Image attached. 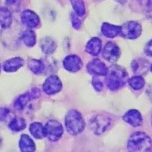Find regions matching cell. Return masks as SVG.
Listing matches in <instances>:
<instances>
[{"label":"cell","mask_w":152,"mask_h":152,"mask_svg":"<svg viewBox=\"0 0 152 152\" xmlns=\"http://www.w3.org/2000/svg\"><path fill=\"white\" fill-rule=\"evenodd\" d=\"M142 2L148 10L152 11V0H142Z\"/></svg>","instance_id":"30"},{"label":"cell","mask_w":152,"mask_h":152,"mask_svg":"<svg viewBox=\"0 0 152 152\" xmlns=\"http://www.w3.org/2000/svg\"><path fill=\"white\" fill-rule=\"evenodd\" d=\"M21 38L27 47H33L36 43V34L31 30H27L24 31Z\"/></svg>","instance_id":"22"},{"label":"cell","mask_w":152,"mask_h":152,"mask_svg":"<svg viewBox=\"0 0 152 152\" xmlns=\"http://www.w3.org/2000/svg\"><path fill=\"white\" fill-rule=\"evenodd\" d=\"M12 22V16L10 11L6 8H0V26L3 28L10 27Z\"/></svg>","instance_id":"18"},{"label":"cell","mask_w":152,"mask_h":152,"mask_svg":"<svg viewBox=\"0 0 152 152\" xmlns=\"http://www.w3.org/2000/svg\"><path fill=\"white\" fill-rule=\"evenodd\" d=\"M10 111L7 108L0 107V122H4L9 116Z\"/></svg>","instance_id":"27"},{"label":"cell","mask_w":152,"mask_h":152,"mask_svg":"<svg viewBox=\"0 0 152 152\" xmlns=\"http://www.w3.org/2000/svg\"><path fill=\"white\" fill-rule=\"evenodd\" d=\"M83 66V62L78 56L69 55L66 57L63 61V66L65 69L71 72L79 71Z\"/></svg>","instance_id":"11"},{"label":"cell","mask_w":152,"mask_h":152,"mask_svg":"<svg viewBox=\"0 0 152 152\" xmlns=\"http://www.w3.org/2000/svg\"><path fill=\"white\" fill-rule=\"evenodd\" d=\"M17 0H6V3L9 4V5H13L16 2Z\"/></svg>","instance_id":"31"},{"label":"cell","mask_w":152,"mask_h":152,"mask_svg":"<svg viewBox=\"0 0 152 152\" xmlns=\"http://www.w3.org/2000/svg\"><path fill=\"white\" fill-rule=\"evenodd\" d=\"M21 21L29 28H34L40 24V18L35 12L31 10H25L21 15Z\"/></svg>","instance_id":"12"},{"label":"cell","mask_w":152,"mask_h":152,"mask_svg":"<svg viewBox=\"0 0 152 152\" xmlns=\"http://www.w3.org/2000/svg\"><path fill=\"white\" fill-rule=\"evenodd\" d=\"M2 137L0 136V147H1V145H2Z\"/></svg>","instance_id":"32"},{"label":"cell","mask_w":152,"mask_h":152,"mask_svg":"<svg viewBox=\"0 0 152 152\" xmlns=\"http://www.w3.org/2000/svg\"><path fill=\"white\" fill-rule=\"evenodd\" d=\"M0 70H1V67H0Z\"/></svg>","instance_id":"35"},{"label":"cell","mask_w":152,"mask_h":152,"mask_svg":"<svg viewBox=\"0 0 152 152\" xmlns=\"http://www.w3.org/2000/svg\"><path fill=\"white\" fill-rule=\"evenodd\" d=\"M30 132L31 135L37 139H41L46 137L45 128L40 123L35 122V123H31L30 126Z\"/></svg>","instance_id":"19"},{"label":"cell","mask_w":152,"mask_h":152,"mask_svg":"<svg viewBox=\"0 0 152 152\" xmlns=\"http://www.w3.org/2000/svg\"><path fill=\"white\" fill-rule=\"evenodd\" d=\"M43 91L47 94H55L62 89V82L57 76H50L43 84Z\"/></svg>","instance_id":"8"},{"label":"cell","mask_w":152,"mask_h":152,"mask_svg":"<svg viewBox=\"0 0 152 152\" xmlns=\"http://www.w3.org/2000/svg\"><path fill=\"white\" fill-rule=\"evenodd\" d=\"M40 90L37 88H34L31 91L27 92L24 94L21 95L20 97H18L14 103V107L18 110H22L24 107H26L28 103L31 100L37 98L40 96Z\"/></svg>","instance_id":"7"},{"label":"cell","mask_w":152,"mask_h":152,"mask_svg":"<svg viewBox=\"0 0 152 152\" xmlns=\"http://www.w3.org/2000/svg\"><path fill=\"white\" fill-rule=\"evenodd\" d=\"M88 72L95 76H104L106 75L108 68L106 66L104 62L100 59H94L91 61L87 66Z\"/></svg>","instance_id":"10"},{"label":"cell","mask_w":152,"mask_h":152,"mask_svg":"<svg viewBox=\"0 0 152 152\" xmlns=\"http://www.w3.org/2000/svg\"><path fill=\"white\" fill-rule=\"evenodd\" d=\"M123 120L133 127H138L142 124L143 119L141 113L136 110H129L123 116Z\"/></svg>","instance_id":"13"},{"label":"cell","mask_w":152,"mask_h":152,"mask_svg":"<svg viewBox=\"0 0 152 152\" xmlns=\"http://www.w3.org/2000/svg\"><path fill=\"white\" fill-rule=\"evenodd\" d=\"M151 71L152 72V64H151Z\"/></svg>","instance_id":"33"},{"label":"cell","mask_w":152,"mask_h":152,"mask_svg":"<svg viewBox=\"0 0 152 152\" xmlns=\"http://www.w3.org/2000/svg\"><path fill=\"white\" fill-rule=\"evenodd\" d=\"M120 56V50L116 43L108 42L103 51V57L109 62H116Z\"/></svg>","instance_id":"9"},{"label":"cell","mask_w":152,"mask_h":152,"mask_svg":"<svg viewBox=\"0 0 152 152\" xmlns=\"http://www.w3.org/2000/svg\"><path fill=\"white\" fill-rule=\"evenodd\" d=\"M75 12L78 16H82L85 13V6L84 0H70Z\"/></svg>","instance_id":"25"},{"label":"cell","mask_w":152,"mask_h":152,"mask_svg":"<svg viewBox=\"0 0 152 152\" xmlns=\"http://www.w3.org/2000/svg\"><path fill=\"white\" fill-rule=\"evenodd\" d=\"M24 65V61L20 57H15L9 59L4 63V71L6 72H14Z\"/></svg>","instance_id":"14"},{"label":"cell","mask_w":152,"mask_h":152,"mask_svg":"<svg viewBox=\"0 0 152 152\" xmlns=\"http://www.w3.org/2000/svg\"><path fill=\"white\" fill-rule=\"evenodd\" d=\"M92 84H93L94 88V89L96 91H100L102 90L103 84L100 80L95 78V79H94L93 81H92Z\"/></svg>","instance_id":"28"},{"label":"cell","mask_w":152,"mask_h":152,"mask_svg":"<svg viewBox=\"0 0 152 152\" xmlns=\"http://www.w3.org/2000/svg\"><path fill=\"white\" fill-rule=\"evenodd\" d=\"M66 128L68 132L71 135H78L85 129V121L78 111L71 110L68 112L65 119Z\"/></svg>","instance_id":"3"},{"label":"cell","mask_w":152,"mask_h":152,"mask_svg":"<svg viewBox=\"0 0 152 152\" xmlns=\"http://www.w3.org/2000/svg\"><path fill=\"white\" fill-rule=\"evenodd\" d=\"M46 136L49 140L52 142H56L61 138L63 134V128L59 122L56 120H50L47 122L45 126Z\"/></svg>","instance_id":"4"},{"label":"cell","mask_w":152,"mask_h":152,"mask_svg":"<svg viewBox=\"0 0 152 152\" xmlns=\"http://www.w3.org/2000/svg\"><path fill=\"white\" fill-rule=\"evenodd\" d=\"M19 147L21 151H34L35 150V144L28 135H22L19 142Z\"/></svg>","instance_id":"17"},{"label":"cell","mask_w":152,"mask_h":152,"mask_svg":"<svg viewBox=\"0 0 152 152\" xmlns=\"http://www.w3.org/2000/svg\"><path fill=\"white\" fill-rule=\"evenodd\" d=\"M40 47L43 53H45L46 54H51L55 51L56 44L52 38L44 37L41 40Z\"/></svg>","instance_id":"20"},{"label":"cell","mask_w":152,"mask_h":152,"mask_svg":"<svg viewBox=\"0 0 152 152\" xmlns=\"http://www.w3.org/2000/svg\"><path fill=\"white\" fill-rule=\"evenodd\" d=\"M145 80L142 78V76L137 75L135 77H132L130 78L129 81V84L130 87L133 88L134 90H140L145 86Z\"/></svg>","instance_id":"24"},{"label":"cell","mask_w":152,"mask_h":152,"mask_svg":"<svg viewBox=\"0 0 152 152\" xmlns=\"http://www.w3.org/2000/svg\"><path fill=\"white\" fill-rule=\"evenodd\" d=\"M102 42L100 39L94 37L91 39L86 45V51L88 53L92 56H97L101 51Z\"/></svg>","instance_id":"15"},{"label":"cell","mask_w":152,"mask_h":152,"mask_svg":"<svg viewBox=\"0 0 152 152\" xmlns=\"http://www.w3.org/2000/svg\"><path fill=\"white\" fill-rule=\"evenodd\" d=\"M9 127L11 130L14 132L21 131V130L24 129L25 127H26V122L23 118H15L9 123Z\"/></svg>","instance_id":"21"},{"label":"cell","mask_w":152,"mask_h":152,"mask_svg":"<svg viewBox=\"0 0 152 152\" xmlns=\"http://www.w3.org/2000/svg\"><path fill=\"white\" fill-rule=\"evenodd\" d=\"M127 147L130 151H150L152 148V140L146 133L136 132L130 136Z\"/></svg>","instance_id":"2"},{"label":"cell","mask_w":152,"mask_h":152,"mask_svg":"<svg viewBox=\"0 0 152 152\" xmlns=\"http://www.w3.org/2000/svg\"><path fill=\"white\" fill-rule=\"evenodd\" d=\"M142 34V26L136 21H128L121 26L120 34L128 39H135Z\"/></svg>","instance_id":"5"},{"label":"cell","mask_w":152,"mask_h":152,"mask_svg":"<svg viewBox=\"0 0 152 152\" xmlns=\"http://www.w3.org/2000/svg\"><path fill=\"white\" fill-rule=\"evenodd\" d=\"M110 119L107 116L98 115L91 121V129L97 135L102 134L110 124Z\"/></svg>","instance_id":"6"},{"label":"cell","mask_w":152,"mask_h":152,"mask_svg":"<svg viewBox=\"0 0 152 152\" xmlns=\"http://www.w3.org/2000/svg\"><path fill=\"white\" fill-rule=\"evenodd\" d=\"M121 27L113 25V24L104 23L101 28V32L107 37L113 38L120 34Z\"/></svg>","instance_id":"16"},{"label":"cell","mask_w":152,"mask_h":152,"mask_svg":"<svg viewBox=\"0 0 152 152\" xmlns=\"http://www.w3.org/2000/svg\"><path fill=\"white\" fill-rule=\"evenodd\" d=\"M28 67L34 74H41L44 70L43 63L37 59H31L28 62Z\"/></svg>","instance_id":"23"},{"label":"cell","mask_w":152,"mask_h":152,"mask_svg":"<svg viewBox=\"0 0 152 152\" xmlns=\"http://www.w3.org/2000/svg\"><path fill=\"white\" fill-rule=\"evenodd\" d=\"M145 52L148 56H152V40H150V41L147 43V45L145 46Z\"/></svg>","instance_id":"29"},{"label":"cell","mask_w":152,"mask_h":152,"mask_svg":"<svg viewBox=\"0 0 152 152\" xmlns=\"http://www.w3.org/2000/svg\"><path fill=\"white\" fill-rule=\"evenodd\" d=\"M128 75L123 67L112 66L107 69L106 74V85L110 90L116 91L126 83Z\"/></svg>","instance_id":"1"},{"label":"cell","mask_w":152,"mask_h":152,"mask_svg":"<svg viewBox=\"0 0 152 152\" xmlns=\"http://www.w3.org/2000/svg\"><path fill=\"white\" fill-rule=\"evenodd\" d=\"M72 25L75 29H79L80 27H81V20L78 18V15L77 14H74L73 13L72 15Z\"/></svg>","instance_id":"26"},{"label":"cell","mask_w":152,"mask_h":152,"mask_svg":"<svg viewBox=\"0 0 152 152\" xmlns=\"http://www.w3.org/2000/svg\"><path fill=\"white\" fill-rule=\"evenodd\" d=\"M151 124H152V116H151Z\"/></svg>","instance_id":"34"}]
</instances>
